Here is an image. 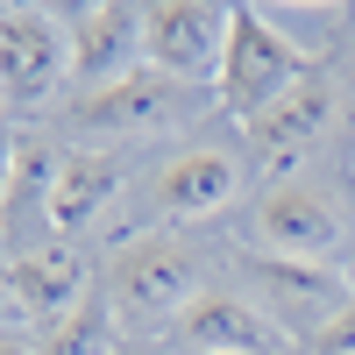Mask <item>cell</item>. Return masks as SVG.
<instances>
[{"label": "cell", "instance_id": "obj_10", "mask_svg": "<svg viewBox=\"0 0 355 355\" xmlns=\"http://www.w3.org/2000/svg\"><path fill=\"white\" fill-rule=\"evenodd\" d=\"M8 291H15L21 320H50V327H57L71 306L93 299V291H85V256L64 249V242H36V249L8 256Z\"/></svg>", "mask_w": 355, "mask_h": 355}, {"label": "cell", "instance_id": "obj_22", "mask_svg": "<svg viewBox=\"0 0 355 355\" xmlns=\"http://www.w3.org/2000/svg\"><path fill=\"white\" fill-rule=\"evenodd\" d=\"M0 100H8V93H0Z\"/></svg>", "mask_w": 355, "mask_h": 355}, {"label": "cell", "instance_id": "obj_12", "mask_svg": "<svg viewBox=\"0 0 355 355\" xmlns=\"http://www.w3.org/2000/svg\"><path fill=\"white\" fill-rule=\"evenodd\" d=\"M178 334H185L199 355H263V313L249 299H234V291H199L178 320Z\"/></svg>", "mask_w": 355, "mask_h": 355}, {"label": "cell", "instance_id": "obj_2", "mask_svg": "<svg viewBox=\"0 0 355 355\" xmlns=\"http://www.w3.org/2000/svg\"><path fill=\"white\" fill-rule=\"evenodd\" d=\"M107 291L121 320H185V306L199 299V256L185 242H128L107 263Z\"/></svg>", "mask_w": 355, "mask_h": 355}, {"label": "cell", "instance_id": "obj_7", "mask_svg": "<svg viewBox=\"0 0 355 355\" xmlns=\"http://www.w3.org/2000/svg\"><path fill=\"white\" fill-rule=\"evenodd\" d=\"M249 270H256V284H263V299H270L277 327H291L299 341H313V334L348 306V277L320 270V263H299V256H256Z\"/></svg>", "mask_w": 355, "mask_h": 355}, {"label": "cell", "instance_id": "obj_17", "mask_svg": "<svg viewBox=\"0 0 355 355\" xmlns=\"http://www.w3.org/2000/svg\"><path fill=\"white\" fill-rule=\"evenodd\" d=\"M15 320H21V306H15V291H8V270H0V334H8Z\"/></svg>", "mask_w": 355, "mask_h": 355}, {"label": "cell", "instance_id": "obj_11", "mask_svg": "<svg viewBox=\"0 0 355 355\" xmlns=\"http://www.w3.org/2000/svg\"><path fill=\"white\" fill-rule=\"evenodd\" d=\"M242 192V164L220 157V150H192L178 157L164 178H157V206L171 220H199V214H220V206Z\"/></svg>", "mask_w": 355, "mask_h": 355}, {"label": "cell", "instance_id": "obj_19", "mask_svg": "<svg viewBox=\"0 0 355 355\" xmlns=\"http://www.w3.org/2000/svg\"><path fill=\"white\" fill-rule=\"evenodd\" d=\"M114 355H157V348H114Z\"/></svg>", "mask_w": 355, "mask_h": 355}, {"label": "cell", "instance_id": "obj_15", "mask_svg": "<svg viewBox=\"0 0 355 355\" xmlns=\"http://www.w3.org/2000/svg\"><path fill=\"white\" fill-rule=\"evenodd\" d=\"M306 355H355V299H348V306L327 320V327L306 341Z\"/></svg>", "mask_w": 355, "mask_h": 355}, {"label": "cell", "instance_id": "obj_6", "mask_svg": "<svg viewBox=\"0 0 355 355\" xmlns=\"http://www.w3.org/2000/svg\"><path fill=\"white\" fill-rule=\"evenodd\" d=\"M256 242L263 256H299V263H320L334 242H341V206L320 192V185H277V192H263L256 199Z\"/></svg>", "mask_w": 355, "mask_h": 355}, {"label": "cell", "instance_id": "obj_13", "mask_svg": "<svg viewBox=\"0 0 355 355\" xmlns=\"http://www.w3.org/2000/svg\"><path fill=\"white\" fill-rule=\"evenodd\" d=\"M121 192V164L107 157H64V171H57V199H50V227H85L93 214H107V199Z\"/></svg>", "mask_w": 355, "mask_h": 355}, {"label": "cell", "instance_id": "obj_4", "mask_svg": "<svg viewBox=\"0 0 355 355\" xmlns=\"http://www.w3.org/2000/svg\"><path fill=\"white\" fill-rule=\"evenodd\" d=\"M64 71H71L64 15L0 8V93H8V100H43Z\"/></svg>", "mask_w": 355, "mask_h": 355}, {"label": "cell", "instance_id": "obj_20", "mask_svg": "<svg viewBox=\"0 0 355 355\" xmlns=\"http://www.w3.org/2000/svg\"><path fill=\"white\" fill-rule=\"evenodd\" d=\"M0 256H8V234H0ZM0 270H8V263H0Z\"/></svg>", "mask_w": 355, "mask_h": 355}, {"label": "cell", "instance_id": "obj_9", "mask_svg": "<svg viewBox=\"0 0 355 355\" xmlns=\"http://www.w3.org/2000/svg\"><path fill=\"white\" fill-rule=\"evenodd\" d=\"M327 128H334V85L320 78V71H313L306 85H291L277 107H263L256 121H242L249 150H256L263 164H299V157H306Z\"/></svg>", "mask_w": 355, "mask_h": 355}, {"label": "cell", "instance_id": "obj_8", "mask_svg": "<svg viewBox=\"0 0 355 355\" xmlns=\"http://www.w3.org/2000/svg\"><path fill=\"white\" fill-rule=\"evenodd\" d=\"M178 100H185V85L164 78V71H128V78H114L100 85V93H78L71 100V128L85 135H128V128H164Z\"/></svg>", "mask_w": 355, "mask_h": 355}, {"label": "cell", "instance_id": "obj_18", "mask_svg": "<svg viewBox=\"0 0 355 355\" xmlns=\"http://www.w3.org/2000/svg\"><path fill=\"white\" fill-rule=\"evenodd\" d=\"M0 355H43V341H28V334H0Z\"/></svg>", "mask_w": 355, "mask_h": 355}, {"label": "cell", "instance_id": "obj_21", "mask_svg": "<svg viewBox=\"0 0 355 355\" xmlns=\"http://www.w3.org/2000/svg\"><path fill=\"white\" fill-rule=\"evenodd\" d=\"M348 284H355V256H348Z\"/></svg>", "mask_w": 355, "mask_h": 355}, {"label": "cell", "instance_id": "obj_5", "mask_svg": "<svg viewBox=\"0 0 355 355\" xmlns=\"http://www.w3.org/2000/svg\"><path fill=\"white\" fill-rule=\"evenodd\" d=\"M64 36H71V78L100 93V85L128 78V57H142V8L85 0V8H64Z\"/></svg>", "mask_w": 355, "mask_h": 355}, {"label": "cell", "instance_id": "obj_1", "mask_svg": "<svg viewBox=\"0 0 355 355\" xmlns=\"http://www.w3.org/2000/svg\"><path fill=\"white\" fill-rule=\"evenodd\" d=\"M313 71H320V64L284 36L270 15L234 8V21H227V57H220V107L234 114V121H256L263 107H277L291 85H306Z\"/></svg>", "mask_w": 355, "mask_h": 355}, {"label": "cell", "instance_id": "obj_14", "mask_svg": "<svg viewBox=\"0 0 355 355\" xmlns=\"http://www.w3.org/2000/svg\"><path fill=\"white\" fill-rule=\"evenodd\" d=\"M43 355H114V306H107V299L71 306V313L50 327Z\"/></svg>", "mask_w": 355, "mask_h": 355}, {"label": "cell", "instance_id": "obj_3", "mask_svg": "<svg viewBox=\"0 0 355 355\" xmlns=\"http://www.w3.org/2000/svg\"><path fill=\"white\" fill-rule=\"evenodd\" d=\"M227 21H234V8H206V0H157V8H142V57H150V71H164V78H178V85L220 78Z\"/></svg>", "mask_w": 355, "mask_h": 355}, {"label": "cell", "instance_id": "obj_16", "mask_svg": "<svg viewBox=\"0 0 355 355\" xmlns=\"http://www.w3.org/2000/svg\"><path fill=\"white\" fill-rule=\"evenodd\" d=\"M15 164H21V142L0 128V206H8V192H15Z\"/></svg>", "mask_w": 355, "mask_h": 355}]
</instances>
